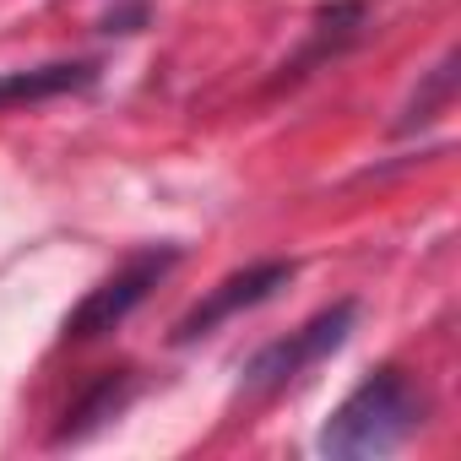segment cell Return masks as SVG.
Masks as SVG:
<instances>
[{
    "instance_id": "obj_1",
    "label": "cell",
    "mask_w": 461,
    "mask_h": 461,
    "mask_svg": "<svg viewBox=\"0 0 461 461\" xmlns=\"http://www.w3.org/2000/svg\"><path fill=\"white\" fill-rule=\"evenodd\" d=\"M423 423V396L412 391V380L402 369H375L321 429V450L342 456V461H369V456H391L412 429Z\"/></svg>"
},
{
    "instance_id": "obj_4",
    "label": "cell",
    "mask_w": 461,
    "mask_h": 461,
    "mask_svg": "<svg viewBox=\"0 0 461 461\" xmlns=\"http://www.w3.org/2000/svg\"><path fill=\"white\" fill-rule=\"evenodd\" d=\"M294 283V261H256V267H245V272H234V277H222L179 326H174V342H195V337H206L212 326H222V321H234L240 310H256V304H267L277 288H288Z\"/></svg>"
},
{
    "instance_id": "obj_3",
    "label": "cell",
    "mask_w": 461,
    "mask_h": 461,
    "mask_svg": "<svg viewBox=\"0 0 461 461\" xmlns=\"http://www.w3.org/2000/svg\"><path fill=\"white\" fill-rule=\"evenodd\" d=\"M353 321H358V304H353V299H337L331 310H321V315H315L310 326H299L294 337L261 348V353L245 364V391H283V385H294L304 369H315L326 353H337V348L348 342Z\"/></svg>"
},
{
    "instance_id": "obj_7",
    "label": "cell",
    "mask_w": 461,
    "mask_h": 461,
    "mask_svg": "<svg viewBox=\"0 0 461 461\" xmlns=\"http://www.w3.org/2000/svg\"><path fill=\"white\" fill-rule=\"evenodd\" d=\"M358 28H364V0H337V6H326L321 17H315V33H310V50L294 60V71H304V66H315V60H326V50L337 55L342 44H353L358 39Z\"/></svg>"
},
{
    "instance_id": "obj_2",
    "label": "cell",
    "mask_w": 461,
    "mask_h": 461,
    "mask_svg": "<svg viewBox=\"0 0 461 461\" xmlns=\"http://www.w3.org/2000/svg\"><path fill=\"white\" fill-rule=\"evenodd\" d=\"M174 261H179V245H147V250H136L120 272H109L98 288H87V299L66 315L60 337H66V342H93V337L114 331V326L174 272Z\"/></svg>"
},
{
    "instance_id": "obj_6",
    "label": "cell",
    "mask_w": 461,
    "mask_h": 461,
    "mask_svg": "<svg viewBox=\"0 0 461 461\" xmlns=\"http://www.w3.org/2000/svg\"><path fill=\"white\" fill-rule=\"evenodd\" d=\"M131 391H136L131 369H114V375H104V380H98L87 396H77V402L66 407V423L55 429V445H66V439H87L93 429H104L114 412H125Z\"/></svg>"
},
{
    "instance_id": "obj_5",
    "label": "cell",
    "mask_w": 461,
    "mask_h": 461,
    "mask_svg": "<svg viewBox=\"0 0 461 461\" xmlns=\"http://www.w3.org/2000/svg\"><path fill=\"white\" fill-rule=\"evenodd\" d=\"M98 77V66L87 60H60V66H33V71H0V109L12 104H39L55 93H77Z\"/></svg>"
}]
</instances>
